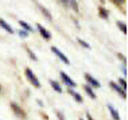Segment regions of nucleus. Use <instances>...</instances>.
<instances>
[{"label":"nucleus","instance_id":"1","mask_svg":"<svg viewBox=\"0 0 128 120\" xmlns=\"http://www.w3.org/2000/svg\"><path fill=\"white\" fill-rule=\"evenodd\" d=\"M25 73H26V77L28 79V81H29L34 87H41V83H40L38 79L36 78V75L34 74V72L30 69V68H27Z\"/></svg>","mask_w":128,"mask_h":120},{"label":"nucleus","instance_id":"2","mask_svg":"<svg viewBox=\"0 0 128 120\" xmlns=\"http://www.w3.org/2000/svg\"><path fill=\"white\" fill-rule=\"evenodd\" d=\"M11 107H12V111H13V113L17 116L18 118H26L27 117V114H26V112L24 111L20 106H19L17 103H15V102H11Z\"/></svg>","mask_w":128,"mask_h":120},{"label":"nucleus","instance_id":"3","mask_svg":"<svg viewBox=\"0 0 128 120\" xmlns=\"http://www.w3.org/2000/svg\"><path fill=\"white\" fill-rule=\"evenodd\" d=\"M51 51H52V52L56 54V55H57V57L60 59V60H61V61L64 63V64H66V65H70V60H68V58H67L66 57V55L65 54H64L63 52H62V51L61 50H59L58 49V48L57 47H54V46H52V47H51Z\"/></svg>","mask_w":128,"mask_h":120},{"label":"nucleus","instance_id":"4","mask_svg":"<svg viewBox=\"0 0 128 120\" xmlns=\"http://www.w3.org/2000/svg\"><path fill=\"white\" fill-rule=\"evenodd\" d=\"M60 75H61V79L63 80V82L65 85H67L68 87H76L77 86V84H76L75 81H73V79H70V77L66 72H64V71H61L60 72Z\"/></svg>","mask_w":128,"mask_h":120},{"label":"nucleus","instance_id":"5","mask_svg":"<svg viewBox=\"0 0 128 120\" xmlns=\"http://www.w3.org/2000/svg\"><path fill=\"white\" fill-rule=\"evenodd\" d=\"M109 84H110V86H111V88H112V89H114V90L116 91V93H118L120 96H121L122 98L126 99V97H127V95H126V91L124 90V89L122 88V87L118 85V84H116V83H115V82H113V81H111Z\"/></svg>","mask_w":128,"mask_h":120},{"label":"nucleus","instance_id":"6","mask_svg":"<svg viewBox=\"0 0 128 120\" xmlns=\"http://www.w3.org/2000/svg\"><path fill=\"white\" fill-rule=\"evenodd\" d=\"M84 78H86V80L88 81V83H89V85L91 87H95V88L100 87V83H99L94 77H92L90 73H84Z\"/></svg>","mask_w":128,"mask_h":120},{"label":"nucleus","instance_id":"7","mask_svg":"<svg viewBox=\"0 0 128 120\" xmlns=\"http://www.w3.org/2000/svg\"><path fill=\"white\" fill-rule=\"evenodd\" d=\"M38 32H40V34L42 35V37L43 38H45L46 41H49V39L51 38V34H50V32L48 31L47 29H45L42 25H40V23H38Z\"/></svg>","mask_w":128,"mask_h":120},{"label":"nucleus","instance_id":"8","mask_svg":"<svg viewBox=\"0 0 128 120\" xmlns=\"http://www.w3.org/2000/svg\"><path fill=\"white\" fill-rule=\"evenodd\" d=\"M108 110H109V113L111 115V117L113 118V120H121V117H120V114L118 112L116 111V109L115 107H113L111 104H108Z\"/></svg>","mask_w":128,"mask_h":120},{"label":"nucleus","instance_id":"9","mask_svg":"<svg viewBox=\"0 0 128 120\" xmlns=\"http://www.w3.org/2000/svg\"><path fill=\"white\" fill-rule=\"evenodd\" d=\"M0 27L2 28L4 31H6L8 33H10V34H13L14 33V30H13V28H12L9 23H8L4 19H2V18H0Z\"/></svg>","mask_w":128,"mask_h":120},{"label":"nucleus","instance_id":"10","mask_svg":"<svg viewBox=\"0 0 128 120\" xmlns=\"http://www.w3.org/2000/svg\"><path fill=\"white\" fill-rule=\"evenodd\" d=\"M38 9H40V11L43 13V15L45 16V17L48 19V20H52V15H51V13L49 11H48L45 6H43L42 4H40V3H38Z\"/></svg>","mask_w":128,"mask_h":120},{"label":"nucleus","instance_id":"11","mask_svg":"<svg viewBox=\"0 0 128 120\" xmlns=\"http://www.w3.org/2000/svg\"><path fill=\"white\" fill-rule=\"evenodd\" d=\"M83 88H84V90H86V93L88 94V96H89L90 98H92V99H96V94L94 93V90L92 89V87L88 84V85H84L83 86Z\"/></svg>","mask_w":128,"mask_h":120},{"label":"nucleus","instance_id":"12","mask_svg":"<svg viewBox=\"0 0 128 120\" xmlns=\"http://www.w3.org/2000/svg\"><path fill=\"white\" fill-rule=\"evenodd\" d=\"M68 93H70L72 96H73L74 99H75L78 103H82L83 98L81 97V95H80V94H78L77 91H75V90H73V89H68Z\"/></svg>","mask_w":128,"mask_h":120},{"label":"nucleus","instance_id":"13","mask_svg":"<svg viewBox=\"0 0 128 120\" xmlns=\"http://www.w3.org/2000/svg\"><path fill=\"white\" fill-rule=\"evenodd\" d=\"M50 85H51V87H52V89L56 90L57 93H59V94L62 93V87L57 81H54V80H50Z\"/></svg>","mask_w":128,"mask_h":120},{"label":"nucleus","instance_id":"14","mask_svg":"<svg viewBox=\"0 0 128 120\" xmlns=\"http://www.w3.org/2000/svg\"><path fill=\"white\" fill-rule=\"evenodd\" d=\"M98 13H99V16L102 18V19H108V16H109V12L107 11V9L102 6H99L98 7Z\"/></svg>","mask_w":128,"mask_h":120},{"label":"nucleus","instance_id":"15","mask_svg":"<svg viewBox=\"0 0 128 120\" xmlns=\"http://www.w3.org/2000/svg\"><path fill=\"white\" fill-rule=\"evenodd\" d=\"M68 6H70L76 13L79 12V6H78V3L76 0H68Z\"/></svg>","mask_w":128,"mask_h":120},{"label":"nucleus","instance_id":"16","mask_svg":"<svg viewBox=\"0 0 128 120\" xmlns=\"http://www.w3.org/2000/svg\"><path fill=\"white\" fill-rule=\"evenodd\" d=\"M19 25H20L24 29H25L26 31H28V32H33V28H32L29 23H27L26 21H24V20H19Z\"/></svg>","mask_w":128,"mask_h":120},{"label":"nucleus","instance_id":"17","mask_svg":"<svg viewBox=\"0 0 128 120\" xmlns=\"http://www.w3.org/2000/svg\"><path fill=\"white\" fill-rule=\"evenodd\" d=\"M116 25H118V29L121 30L124 34H127V25H126L125 22H123V21H118Z\"/></svg>","mask_w":128,"mask_h":120},{"label":"nucleus","instance_id":"18","mask_svg":"<svg viewBox=\"0 0 128 120\" xmlns=\"http://www.w3.org/2000/svg\"><path fill=\"white\" fill-rule=\"evenodd\" d=\"M26 50H27V53H28V55L30 57V59L31 60H33V61H38V58H36V55L34 54V52L32 51L30 48H28V47H26Z\"/></svg>","mask_w":128,"mask_h":120},{"label":"nucleus","instance_id":"19","mask_svg":"<svg viewBox=\"0 0 128 120\" xmlns=\"http://www.w3.org/2000/svg\"><path fill=\"white\" fill-rule=\"evenodd\" d=\"M78 43L81 45L82 47H84V48H86V49H91V46H90V44H88L86 41H83V39H81V38H78Z\"/></svg>","mask_w":128,"mask_h":120},{"label":"nucleus","instance_id":"20","mask_svg":"<svg viewBox=\"0 0 128 120\" xmlns=\"http://www.w3.org/2000/svg\"><path fill=\"white\" fill-rule=\"evenodd\" d=\"M18 35L20 37H22V38H27L28 36H29V33H28V31H26V30H19L18 31Z\"/></svg>","mask_w":128,"mask_h":120},{"label":"nucleus","instance_id":"21","mask_svg":"<svg viewBox=\"0 0 128 120\" xmlns=\"http://www.w3.org/2000/svg\"><path fill=\"white\" fill-rule=\"evenodd\" d=\"M118 83L121 84L120 86H121L124 90L127 89V82H126V80H124V79H118Z\"/></svg>","mask_w":128,"mask_h":120},{"label":"nucleus","instance_id":"22","mask_svg":"<svg viewBox=\"0 0 128 120\" xmlns=\"http://www.w3.org/2000/svg\"><path fill=\"white\" fill-rule=\"evenodd\" d=\"M58 1L61 3V4H63L64 6H68V0H58Z\"/></svg>","mask_w":128,"mask_h":120},{"label":"nucleus","instance_id":"23","mask_svg":"<svg viewBox=\"0 0 128 120\" xmlns=\"http://www.w3.org/2000/svg\"><path fill=\"white\" fill-rule=\"evenodd\" d=\"M113 3H116V4H123V3H125L126 0H111Z\"/></svg>","mask_w":128,"mask_h":120},{"label":"nucleus","instance_id":"24","mask_svg":"<svg viewBox=\"0 0 128 120\" xmlns=\"http://www.w3.org/2000/svg\"><path fill=\"white\" fill-rule=\"evenodd\" d=\"M118 57L122 59V61H124V64H125V66H126V58H125V57H123V55H122L121 53H118Z\"/></svg>","mask_w":128,"mask_h":120},{"label":"nucleus","instance_id":"25","mask_svg":"<svg viewBox=\"0 0 128 120\" xmlns=\"http://www.w3.org/2000/svg\"><path fill=\"white\" fill-rule=\"evenodd\" d=\"M86 118H88V120H94V118L90 115V113H86Z\"/></svg>","mask_w":128,"mask_h":120},{"label":"nucleus","instance_id":"26","mask_svg":"<svg viewBox=\"0 0 128 120\" xmlns=\"http://www.w3.org/2000/svg\"><path fill=\"white\" fill-rule=\"evenodd\" d=\"M58 116H59V118H60V120H65V118H64V117H63V116H62V114H61V113H60V112H59V113H58Z\"/></svg>","mask_w":128,"mask_h":120},{"label":"nucleus","instance_id":"27","mask_svg":"<svg viewBox=\"0 0 128 120\" xmlns=\"http://www.w3.org/2000/svg\"><path fill=\"white\" fill-rule=\"evenodd\" d=\"M123 72H124V75H125V77H126V75H127V70H126V66H124V67H123Z\"/></svg>","mask_w":128,"mask_h":120},{"label":"nucleus","instance_id":"28","mask_svg":"<svg viewBox=\"0 0 128 120\" xmlns=\"http://www.w3.org/2000/svg\"><path fill=\"white\" fill-rule=\"evenodd\" d=\"M79 120H83V119H82V118H81V119H79Z\"/></svg>","mask_w":128,"mask_h":120}]
</instances>
